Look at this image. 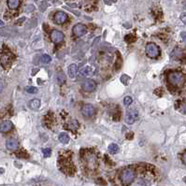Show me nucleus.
Here are the masks:
<instances>
[{
    "label": "nucleus",
    "mask_w": 186,
    "mask_h": 186,
    "mask_svg": "<svg viewBox=\"0 0 186 186\" xmlns=\"http://www.w3.org/2000/svg\"><path fill=\"white\" fill-rule=\"evenodd\" d=\"M29 107L33 110H37L40 107V100L39 99H32L29 102Z\"/></svg>",
    "instance_id": "nucleus-14"
},
{
    "label": "nucleus",
    "mask_w": 186,
    "mask_h": 186,
    "mask_svg": "<svg viewBox=\"0 0 186 186\" xmlns=\"http://www.w3.org/2000/svg\"><path fill=\"white\" fill-rule=\"evenodd\" d=\"M181 20L183 21V22L186 24V13H183L182 15H181Z\"/></svg>",
    "instance_id": "nucleus-26"
},
{
    "label": "nucleus",
    "mask_w": 186,
    "mask_h": 186,
    "mask_svg": "<svg viewBox=\"0 0 186 186\" xmlns=\"http://www.w3.org/2000/svg\"><path fill=\"white\" fill-rule=\"evenodd\" d=\"M183 53H184L183 50H181V49H175V51L173 52V55H175L177 58H182L183 57Z\"/></svg>",
    "instance_id": "nucleus-21"
},
{
    "label": "nucleus",
    "mask_w": 186,
    "mask_h": 186,
    "mask_svg": "<svg viewBox=\"0 0 186 186\" xmlns=\"http://www.w3.org/2000/svg\"><path fill=\"white\" fill-rule=\"evenodd\" d=\"M77 71H78V67H77V65L76 64H71L68 68H67V73H68V76L69 78L71 79H74L77 75Z\"/></svg>",
    "instance_id": "nucleus-13"
},
{
    "label": "nucleus",
    "mask_w": 186,
    "mask_h": 186,
    "mask_svg": "<svg viewBox=\"0 0 186 186\" xmlns=\"http://www.w3.org/2000/svg\"><path fill=\"white\" fill-rule=\"evenodd\" d=\"M119 151H120V148H119V146H118L117 144H115V143L110 144V146H109V152H110V154H117Z\"/></svg>",
    "instance_id": "nucleus-17"
},
{
    "label": "nucleus",
    "mask_w": 186,
    "mask_h": 186,
    "mask_svg": "<svg viewBox=\"0 0 186 186\" xmlns=\"http://www.w3.org/2000/svg\"><path fill=\"white\" fill-rule=\"evenodd\" d=\"M95 107L91 104H84L81 107V113L84 117H92L95 114Z\"/></svg>",
    "instance_id": "nucleus-8"
},
{
    "label": "nucleus",
    "mask_w": 186,
    "mask_h": 186,
    "mask_svg": "<svg viewBox=\"0 0 186 186\" xmlns=\"http://www.w3.org/2000/svg\"><path fill=\"white\" fill-rule=\"evenodd\" d=\"M51 61V58L50 55H48V54L42 55V57H41V62H42V63H44V64H49Z\"/></svg>",
    "instance_id": "nucleus-20"
},
{
    "label": "nucleus",
    "mask_w": 186,
    "mask_h": 186,
    "mask_svg": "<svg viewBox=\"0 0 186 186\" xmlns=\"http://www.w3.org/2000/svg\"><path fill=\"white\" fill-rule=\"evenodd\" d=\"M54 22L57 24H62L67 21V14L63 11H57L53 16Z\"/></svg>",
    "instance_id": "nucleus-9"
},
{
    "label": "nucleus",
    "mask_w": 186,
    "mask_h": 186,
    "mask_svg": "<svg viewBox=\"0 0 186 186\" xmlns=\"http://www.w3.org/2000/svg\"><path fill=\"white\" fill-rule=\"evenodd\" d=\"M86 163H87V167L89 169L91 170H95L97 169L98 167V162H97V158L95 154H90L88 155H86Z\"/></svg>",
    "instance_id": "nucleus-5"
},
{
    "label": "nucleus",
    "mask_w": 186,
    "mask_h": 186,
    "mask_svg": "<svg viewBox=\"0 0 186 186\" xmlns=\"http://www.w3.org/2000/svg\"><path fill=\"white\" fill-rule=\"evenodd\" d=\"M59 140L62 144H67L69 142L70 139H69V137L66 133H61L59 135Z\"/></svg>",
    "instance_id": "nucleus-16"
},
{
    "label": "nucleus",
    "mask_w": 186,
    "mask_h": 186,
    "mask_svg": "<svg viewBox=\"0 0 186 186\" xmlns=\"http://www.w3.org/2000/svg\"><path fill=\"white\" fill-rule=\"evenodd\" d=\"M7 3L8 7L11 8V9H16V8H18L19 6H20V4H21V2H20L19 0H8Z\"/></svg>",
    "instance_id": "nucleus-15"
},
{
    "label": "nucleus",
    "mask_w": 186,
    "mask_h": 186,
    "mask_svg": "<svg viewBox=\"0 0 186 186\" xmlns=\"http://www.w3.org/2000/svg\"><path fill=\"white\" fill-rule=\"evenodd\" d=\"M51 40L55 44L61 43L64 40V34L59 30H52L51 32Z\"/></svg>",
    "instance_id": "nucleus-7"
},
{
    "label": "nucleus",
    "mask_w": 186,
    "mask_h": 186,
    "mask_svg": "<svg viewBox=\"0 0 186 186\" xmlns=\"http://www.w3.org/2000/svg\"><path fill=\"white\" fill-rule=\"evenodd\" d=\"M181 37H182V38H183L184 42V43H186V32H182V34H181Z\"/></svg>",
    "instance_id": "nucleus-27"
},
{
    "label": "nucleus",
    "mask_w": 186,
    "mask_h": 186,
    "mask_svg": "<svg viewBox=\"0 0 186 186\" xmlns=\"http://www.w3.org/2000/svg\"><path fill=\"white\" fill-rule=\"evenodd\" d=\"M80 71L82 75H89L90 73H92V68L89 66H84L80 69Z\"/></svg>",
    "instance_id": "nucleus-19"
},
{
    "label": "nucleus",
    "mask_w": 186,
    "mask_h": 186,
    "mask_svg": "<svg viewBox=\"0 0 186 186\" xmlns=\"http://www.w3.org/2000/svg\"><path fill=\"white\" fill-rule=\"evenodd\" d=\"M140 118V113L137 110H129L125 114V122L128 125L134 124Z\"/></svg>",
    "instance_id": "nucleus-4"
},
{
    "label": "nucleus",
    "mask_w": 186,
    "mask_h": 186,
    "mask_svg": "<svg viewBox=\"0 0 186 186\" xmlns=\"http://www.w3.org/2000/svg\"><path fill=\"white\" fill-rule=\"evenodd\" d=\"M4 25H5V23H4V22L0 20V27H3Z\"/></svg>",
    "instance_id": "nucleus-29"
},
{
    "label": "nucleus",
    "mask_w": 186,
    "mask_h": 186,
    "mask_svg": "<svg viewBox=\"0 0 186 186\" xmlns=\"http://www.w3.org/2000/svg\"><path fill=\"white\" fill-rule=\"evenodd\" d=\"M72 33L76 37H82L87 33V27L82 23H77L72 29Z\"/></svg>",
    "instance_id": "nucleus-6"
},
{
    "label": "nucleus",
    "mask_w": 186,
    "mask_h": 186,
    "mask_svg": "<svg viewBox=\"0 0 186 186\" xmlns=\"http://www.w3.org/2000/svg\"><path fill=\"white\" fill-rule=\"evenodd\" d=\"M81 87H82L83 91H85V92H93L95 89L96 84L93 80H86L82 82Z\"/></svg>",
    "instance_id": "nucleus-10"
},
{
    "label": "nucleus",
    "mask_w": 186,
    "mask_h": 186,
    "mask_svg": "<svg viewBox=\"0 0 186 186\" xmlns=\"http://www.w3.org/2000/svg\"><path fill=\"white\" fill-rule=\"evenodd\" d=\"M183 162L186 165V153H184V155H183Z\"/></svg>",
    "instance_id": "nucleus-28"
},
{
    "label": "nucleus",
    "mask_w": 186,
    "mask_h": 186,
    "mask_svg": "<svg viewBox=\"0 0 186 186\" xmlns=\"http://www.w3.org/2000/svg\"><path fill=\"white\" fill-rule=\"evenodd\" d=\"M136 178V171L132 169H125L122 173H121V176H120V179H121V182L124 185H129L131 184L134 180Z\"/></svg>",
    "instance_id": "nucleus-2"
},
{
    "label": "nucleus",
    "mask_w": 186,
    "mask_h": 186,
    "mask_svg": "<svg viewBox=\"0 0 186 186\" xmlns=\"http://www.w3.org/2000/svg\"><path fill=\"white\" fill-rule=\"evenodd\" d=\"M168 81L171 85L176 87H181L184 83V76L183 73L178 71L170 72L168 75Z\"/></svg>",
    "instance_id": "nucleus-1"
},
{
    "label": "nucleus",
    "mask_w": 186,
    "mask_h": 186,
    "mask_svg": "<svg viewBox=\"0 0 186 186\" xmlns=\"http://www.w3.org/2000/svg\"><path fill=\"white\" fill-rule=\"evenodd\" d=\"M13 128V124L10 121H4L0 124V132L7 133Z\"/></svg>",
    "instance_id": "nucleus-11"
},
{
    "label": "nucleus",
    "mask_w": 186,
    "mask_h": 186,
    "mask_svg": "<svg viewBox=\"0 0 186 186\" xmlns=\"http://www.w3.org/2000/svg\"><path fill=\"white\" fill-rule=\"evenodd\" d=\"M181 110H182L184 113H186V102L183 103V104L181 105Z\"/></svg>",
    "instance_id": "nucleus-25"
},
{
    "label": "nucleus",
    "mask_w": 186,
    "mask_h": 186,
    "mask_svg": "<svg viewBox=\"0 0 186 186\" xmlns=\"http://www.w3.org/2000/svg\"><path fill=\"white\" fill-rule=\"evenodd\" d=\"M56 81H57V83L59 85H62L65 81H66V76L63 72H59L57 74V77H56Z\"/></svg>",
    "instance_id": "nucleus-18"
},
{
    "label": "nucleus",
    "mask_w": 186,
    "mask_h": 186,
    "mask_svg": "<svg viewBox=\"0 0 186 186\" xmlns=\"http://www.w3.org/2000/svg\"><path fill=\"white\" fill-rule=\"evenodd\" d=\"M132 102H133V99H132L130 96H125V97L124 98V104H125V106H126V107H128L129 105H131Z\"/></svg>",
    "instance_id": "nucleus-22"
},
{
    "label": "nucleus",
    "mask_w": 186,
    "mask_h": 186,
    "mask_svg": "<svg viewBox=\"0 0 186 186\" xmlns=\"http://www.w3.org/2000/svg\"><path fill=\"white\" fill-rule=\"evenodd\" d=\"M42 153H43L44 157H49L51 154V150L50 148H45V149L42 150Z\"/></svg>",
    "instance_id": "nucleus-23"
},
{
    "label": "nucleus",
    "mask_w": 186,
    "mask_h": 186,
    "mask_svg": "<svg viewBox=\"0 0 186 186\" xmlns=\"http://www.w3.org/2000/svg\"><path fill=\"white\" fill-rule=\"evenodd\" d=\"M26 92L29 93V94H36V93H37V89L35 88V87L30 86V87H27L26 88Z\"/></svg>",
    "instance_id": "nucleus-24"
},
{
    "label": "nucleus",
    "mask_w": 186,
    "mask_h": 186,
    "mask_svg": "<svg viewBox=\"0 0 186 186\" xmlns=\"http://www.w3.org/2000/svg\"><path fill=\"white\" fill-rule=\"evenodd\" d=\"M6 146L9 151H16L19 148V142L15 139H9L7 140Z\"/></svg>",
    "instance_id": "nucleus-12"
},
{
    "label": "nucleus",
    "mask_w": 186,
    "mask_h": 186,
    "mask_svg": "<svg viewBox=\"0 0 186 186\" xmlns=\"http://www.w3.org/2000/svg\"><path fill=\"white\" fill-rule=\"evenodd\" d=\"M145 50H146V54L150 58H156L160 54L159 47L156 44H154V43H149V44H147Z\"/></svg>",
    "instance_id": "nucleus-3"
}]
</instances>
